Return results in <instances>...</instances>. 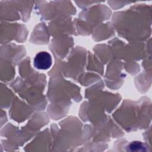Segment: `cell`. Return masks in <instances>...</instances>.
<instances>
[{
  "label": "cell",
  "instance_id": "1",
  "mask_svg": "<svg viewBox=\"0 0 152 152\" xmlns=\"http://www.w3.org/2000/svg\"><path fill=\"white\" fill-rule=\"evenodd\" d=\"M33 63L34 66L39 69H47L52 65V57L46 52H40L36 55Z\"/></svg>",
  "mask_w": 152,
  "mask_h": 152
}]
</instances>
